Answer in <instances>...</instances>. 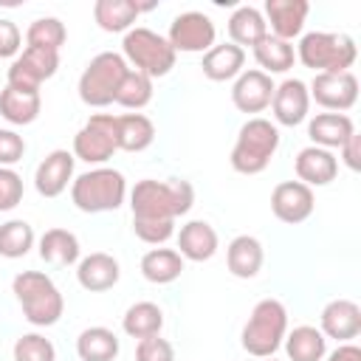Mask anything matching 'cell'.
Listing matches in <instances>:
<instances>
[{"mask_svg":"<svg viewBox=\"0 0 361 361\" xmlns=\"http://www.w3.org/2000/svg\"><path fill=\"white\" fill-rule=\"evenodd\" d=\"M195 203V189L183 178L152 180L144 178L130 192L133 217H155V220H178Z\"/></svg>","mask_w":361,"mask_h":361,"instance_id":"1","label":"cell"},{"mask_svg":"<svg viewBox=\"0 0 361 361\" xmlns=\"http://www.w3.org/2000/svg\"><path fill=\"white\" fill-rule=\"evenodd\" d=\"M11 293L17 296L23 316L34 327H51L62 319L65 299L54 279L42 271H23L11 279Z\"/></svg>","mask_w":361,"mask_h":361,"instance_id":"2","label":"cell"},{"mask_svg":"<svg viewBox=\"0 0 361 361\" xmlns=\"http://www.w3.org/2000/svg\"><path fill=\"white\" fill-rule=\"evenodd\" d=\"M127 197V180L113 166H96L73 178L71 183V200L85 214H102L116 212Z\"/></svg>","mask_w":361,"mask_h":361,"instance_id":"3","label":"cell"},{"mask_svg":"<svg viewBox=\"0 0 361 361\" xmlns=\"http://www.w3.org/2000/svg\"><path fill=\"white\" fill-rule=\"evenodd\" d=\"M276 149H279L276 124L262 116H254L240 127L228 161H231V169L240 175H259L271 164Z\"/></svg>","mask_w":361,"mask_h":361,"instance_id":"4","label":"cell"},{"mask_svg":"<svg viewBox=\"0 0 361 361\" xmlns=\"http://www.w3.org/2000/svg\"><path fill=\"white\" fill-rule=\"evenodd\" d=\"M358 56L355 39L350 34L310 31L296 45V59L316 73H344Z\"/></svg>","mask_w":361,"mask_h":361,"instance_id":"5","label":"cell"},{"mask_svg":"<svg viewBox=\"0 0 361 361\" xmlns=\"http://www.w3.org/2000/svg\"><path fill=\"white\" fill-rule=\"evenodd\" d=\"M288 333V310L279 299H262L254 305L243 327V350L254 358H271Z\"/></svg>","mask_w":361,"mask_h":361,"instance_id":"6","label":"cell"},{"mask_svg":"<svg viewBox=\"0 0 361 361\" xmlns=\"http://www.w3.org/2000/svg\"><path fill=\"white\" fill-rule=\"evenodd\" d=\"M121 56H124V62L133 65V71H141L149 79H158V76H166L175 68L178 54L172 51L166 37L155 34L152 28L135 25L121 39Z\"/></svg>","mask_w":361,"mask_h":361,"instance_id":"7","label":"cell"},{"mask_svg":"<svg viewBox=\"0 0 361 361\" xmlns=\"http://www.w3.org/2000/svg\"><path fill=\"white\" fill-rule=\"evenodd\" d=\"M130 71V65L124 62L121 54L116 51H102L96 54L87 68L79 76V99L87 107H107L116 102V90L124 79V73Z\"/></svg>","mask_w":361,"mask_h":361,"instance_id":"8","label":"cell"},{"mask_svg":"<svg viewBox=\"0 0 361 361\" xmlns=\"http://www.w3.org/2000/svg\"><path fill=\"white\" fill-rule=\"evenodd\" d=\"M116 116L113 113H93L85 127L73 135V158L85 164H107L116 152Z\"/></svg>","mask_w":361,"mask_h":361,"instance_id":"9","label":"cell"},{"mask_svg":"<svg viewBox=\"0 0 361 361\" xmlns=\"http://www.w3.org/2000/svg\"><path fill=\"white\" fill-rule=\"evenodd\" d=\"M217 28L212 23L209 14L203 11H180L172 23H169V34L166 42L172 45V51L178 54H206L214 45Z\"/></svg>","mask_w":361,"mask_h":361,"instance_id":"10","label":"cell"},{"mask_svg":"<svg viewBox=\"0 0 361 361\" xmlns=\"http://www.w3.org/2000/svg\"><path fill=\"white\" fill-rule=\"evenodd\" d=\"M59 68V54L56 51H45V48H23V54H17V59L8 65L6 73V85L17 87V90H39V85L45 79H51Z\"/></svg>","mask_w":361,"mask_h":361,"instance_id":"11","label":"cell"},{"mask_svg":"<svg viewBox=\"0 0 361 361\" xmlns=\"http://www.w3.org/2000/svg\"><path fill=\"white\" fill-rule=\"evenodd\" d=\"M310 99L322 104L330 113H344L358 102V79L353 71L344 73H316L313 82L307 85Z\"/></svg>","mask_w":361,"mask_h":361,"instance_id":"12","label":"cell"},{"mask_svg":"<svg viewBox=\"0 0 361 361\" xmlns=\"http://www.w3.org/2000/svg\"><path fill=\"white\" fill-rule=\"evenodd\" d=\"M313 209H316L313 189L305 186L302 180H282L271 192V212L279 223L299 226L313 214Z\"/></svg>","mask_w":361,"mask_h":361,"instance_id":"13","label":"cell"},{"mask_svg":"<svg viewBox=\"0 0 361 361\" xmlns=\"http://www.w3.org/2000/svg\"><path fill=\"white\" fill-rule=\"evenodd\" d=\"M271 110H274V118L276 124L282 127H296L307 118V110H310V93H307V85L302 79H285L274 87V96H271Z\"/></svg>","mask_w":361,"mask_h":361,"instance_id":"14","label":"cell"},{"mask_svg":"<svg viewBox=\"0 0 361 361\" xmlns=\"http://www.w3.org/2000/svg\"><path fill=\"white\" fill-rule=\"evenodd\" d=\"M73 164H76L73 152H68V149H51L39 161V166L34 172L37 192L42 197H59L73 183Z\"/></svg>","mask_w":361,"mask_h":361,"instance_id":"15","label":"cell"},{"mask_svg":"<svg viewBox=\"0 0 361 361\" xmlns=\"http://www.w3.org/2000/svg\"><path fill=\"white\" fill-rule=\"evenodd\" d=\"M274 79L262 71H243L231 85V102L240 113H262L271 107L274 96Z\"/></svg>","mask_w":361,"mask_h":361,"instance_id":"16","label":"cell"},{"mask_svg":"<svg viewBox=\"0 0 361 361\" xmlns=\"http://www.w3.org/2000/svg\"><path fill=\"white\" fill-rule=\"evenodd\" d=\"M307 14H310L307 0H265V11H262L265 25H271V34L285 42L302 34Z\"/></svg>","mask_w":361,"mask_h":361,"instance_id":"17","label":"cell"},{"mask_svg":"<svg viewBox=\"0 0 361 361\" xmlns=\"http://www.w3.org/2000/svg\"><path fill=\"white\" fill-rule=\"evenodd\" d=\"M319 322H322L319 330L324 338H336L347 344L361 333V307L353 299H333L324 305Z\"/></svg>","mask_w":361,"mask_h":361,"instance_id":"18","label":"cell"},{"mask_svg":"<svg viewBox=\"0 0 361 361\" xmlns=\"http://www.w3.org/2000/svg\"><path fill=\"white\" fill-rule=\"evenodd\" d=\"M293 172L296 178L305 183V186H327L336 180L338 175V158L330 152V149H322V147H305L296 152L293 158Z\"/></svg>","mask_w":361,"mask_h":361,"instance_id":"19","label":"cell"},{"mask_svg":"<svg viewBox=\"0 0 361 361\" xmlns=\"http://www.w3.org/2000/svg\"><path fill=\"white\" fill-rule=\"evenodd\" d=\"M121 276V268H118V259L113 254H104V251H93L87 257L79 259L76 265V282L90 290V293H102V290H110Z\"/></svg>","mask_w":361,"mask_h":361,"instance_id":"20","label":"cell"},{"mask_svg":"<svg viewBox=\"0 0 361 361\" xmlns=\"http://www.w3.org/2000/svg\"><path fill=\"white\" fill-rule=\"evenodd\" d=\"M355 133V124L347 113H316L307 121V135L313 147L322 149H341V144Z\"/></svg>","mask_w":361,"mask_h":361,"instance_id":"21","label":"cell"},{"mask_svg":"<svg viewBox=\"0 0 361 361\" xmlns=\"http://www.w3.org/2000/svg\"><path fill=\"white\" fill-rule=\"evenodd\" d=\"M155 8V3L149 6H138L133 0H96L93 3V20L102 31L110 34H127L133 28V23L138 20L141 11Z\"/></svg>","mask_w":361,"mask_h":361,"instance_id":"22","label":"cell"},{"mask_svg":"<svg viewBox=\"0 0 361 361\" xmlns=\"http://www.w3.org/2000/svg\"><path fill=\"white\" fill-rule=\"evenodd\" d=\"M178 254L192 262H206L217 254V231L206 220H189L178 231Z\"/></svg>","mask_w":361,"mask_h":361,"instance_id":"23","label":"cell"},{"mask_svg":"<svg viewBox=\"0 0 361 361\" xmlns=\"http://www.w3.org/2000/svg\"><path fill=\"white\" fill-rule=\"evenodd\" d=\"M262 259H265V251H262V243L251 234H237L228 248H226V268L231 271V276L237 279H251L259 274L262 268Z\"/></svg>","mask_w":361,"mask_h":361,"instance_id":"24","label":"cell"},{"mask_svg":"<svg viewBox=\"0 0 361 361\" xmlns=\"http://www.w3.org/2000/svg\"><path fill=\"white\" fill-rule=\"evenodd\" d=\"M243 65H245V51L234 42H223V45H212L206 54H203V76L212 79V82H228V79H237L243 73Z\"/></svg>","mask_w":361,"mask_h":361,"instance_id":"25","label":"cell"},{"mask_svg":"<svg viewBox=\"0 0 361 361\" xmlns=\"http://www.w3.org/2000/svg\"><path fill=\"white\" fill-rule=\"evenodd\" d=\"M42 110V99H39V90H17L11 85H6L0 90V116L8 121V124H34L37 116Z\"/></svg>","mask_w":361,"mask_h":361,"instance_id":"26","label":"cell"},{"mask_svg":"<svg viewBox=\"0 0 361 361\" xmlns=\"http://www.w3.org/2000/svg\"><path fill=\"white\" fill-rule=\"evenodd\" d=\"M155 141V124L144 113L116 116V147L124 152H141Z\"/></svg>","mask_w":361,"mask_h":361,"instance_id":"27","label":"cell"},{"mask_svg":"<svg viewBox=\"0 0 361 361\" xmlns=\"http://www.w3.org/2000/svg\"><path fill=\"white\" fill-rule=\"evenodd\" d=\"M285 353L288 361H322L327 355V338L313 324H299L285 333Z\"/></svg>","mask_w":361,"mask_h":361,"instance_id":"28","label":"cell"},{"mask_svg":"<svg viewBox=\"0 0 361 361\" xmlns=\"http://www.w3.org/2000/svg\"><path fill=\"white\" fill-rule=\"evenodd\" d=\"M183 274V257L175 248H149L141 257V276L152 285H169Z\"/></svg>","mask_w":361,"mask_h":361,"instance_id":"29","label":"cell"},{"mask_svg":"<svg viewBox=\"0 0 361 361\" xmlns=\"http://www.w3.org/2000/svg\"><path fill=\"white\" fill-rule=\"evenodd\" d=\"M268 34V25H265V17L259 8L254 6H237L228 17V37L234 45H257L262 37Z\"/></svg>","mask_w":361,"mask_h":361,"instance_id":"30","label":"cell"},{"mask_svg":"<svg viewBox=\"0 0 361 361\" xmlns=\"http://www.w3.org/2000/svg\"><path fill=\"white\" fill-rule=\"evenodd\" d=\"M251 51H254L257 65H259L262 73H268V76H271V73H285V71H290L293 62H296L293 45L285 42V39H279V37H274V34H265Z\"/></svg>","mask_w":361,"mask_h":361,"instance_id":"31","label":"cell"},{"mask_svg":"<svg viewBox=\"0 0 361 361\" xmlns=\"http://www.w3.org/2000/svg\"><path fill=\"white\" fill-rule=\"evenodd\" d=\"M79 237L68 228H48L39 237V257L51 265H73L79 262Z\"/></svg>","mask_w":361,"mask_h":361,"instance_id":"32","label":"cell"},{"mask_svg":"<svg viewBox=\"0 0 361 361\" xmlns=\"http://www.w3.org/2000/svg\"><path fill=\"white\" fill-rule=\"evenodd\" d=\"M164 327V310L155 305V302H135L127 307L124 319H121V330L130 336V338H149V336H158Z\"/></svg>","mask_w":361,"mask_h":361,"instance_id":"33","label":"cell"},{"mask_svg":"<svg viewBox=\"0 0 361 361\" xmlns=\"http://www.w3.org/2000/svg\"><path fill=\"white\" fill-rule=\"evenodd\" d=\"M79 361H116L118 355V336L107 327H87L76 338Z\"/></svg>","mask_w":361,"mask_h":361,"instance_id":"34","label":"cell"},{"mask_svg":"<svg viewBox=\"0 0 361 361\" xmlns=\"http://www.w3.org/2000/svg\"><path fill=\"white\" fill-rule=\"evenodd\" d=\"M65 39H68V31L59 17H37L25 28V48H45V51L59 54Z\"/></svg>","mask_w":361,"mask_h":361,"instance_id":"35","label":"cell"},{"mask_svg":"<svg viewBox=\"0 0 361 361\" xmlns=\"http://www.w3.org/2000/svg\"><path fill=\"white\" fill-rule=\"evenodd\" d=\"M152 102V79L141 71H127L118 90H116V104L127 107V110H141Z\"/></svg>","mask_w":361,"mask_h":361,"instance_id":"36","label":"cell"},{"mask_svg":"<svg viewBox=\"0 0 361 361\" xmlns=\"http://www.w3.org/2000/svg\"><path fill=\"white\" fill-rule=\"evenodd\" d=\"M34 248V228L25 220H6L0 226V257L20 259Z\"/></svg>","mask_w":361,"mask_h":361,"instance_id":"37","label":"cell"},{"mask_svg":"<svg viewBox=\"0 0 361 361\" xmlns=\"http://www.w3.org/2000/svg\"><path fill=\"white\" fill-rule=\"evenodd\" d=\"M14 361H56V350L51 344V338L39 336V333H25L14 341L11 350Z\"/></svg>","mask_w":361,"mask_h":361,"instance_id":"38","label":"cell"},{"mask_svg":"<svg viewBox=\"0 0 361 361\" xmlns=\"http://www.w3.org/2000/svg\"><path fill=\"white\" fill-rule=\"evenodd\" d=\"M133 231L147 245H164L175 234V220H155V217H133Z\"/></svg>","mask_w":361,"mask_h":361,"instance_id":"39","label":"cell"},{"mask_svg":"<svg viewBox=\"0 0 361 361\" xmlns=\"http://www.w3.org/2000/svg\"><path fill=\"white\" fill-rule=\"evenodd\" d=\"M135 361H175V347L158 336H149V338H141L135 344Z\"/></svg>","mask_w":361,"mask_h":361,"instance_id":"40","label":"cell"},{"mask_svg":"<svg viewBox=\"0 0 361 361\" xmlns=\"http://www.w3.org/2000/svg\"><path fill=\"white\" fill-rule=\"evenodd\" d=\"M20 200H23V178L14 169L0 166V212H11Z\"/></svg>","mask_w":361,"mask_h":361,"instance_id":"41","label":"cell"},{"mask_svg":"<svg viewBox=\"0 0 361 361\" xmlns=\"http://www.w3.org/2000/svg\"><path fill=\"white\" fill-rule=\"evenodd\" d=\"M25 155V138L14 130H0V166H14Z\"/></svg>","mask_w":361,"mask_h":361,"instance_id":"42","label":"cell"},{"mask_svg":"<svg viewBox=\"0 0 361 361\" xmlns=\"http://www.w3.org/2000/svg\"><path fill=\"white\" fill-rule=\"evenodd\" d=\"M20 48H23V31L17 28L14 20L0 17V59H8V56L17 59Z\"/></svg>","mask_w":361,"mask_h":361,"instance_id":"43","label":"cell"},{"mask_svg":"<svg viewBox=\"0 0 361 361\" xmlns=\"http://www.w3.org/2000/svg\"><path fill=\"white\" fill-rule=\"evenodd\" d=\"M338 152H341V161H344V164H347V166H350L353 172H358V169H361V149H358V133H353V135H350V138H347V141L341 144V149H338Z\"/></svg>","mask_w":361,"mask_h":361,"instance_id":"44","label":"cell"},{"mask_svg":"<svg viewBox=\"0 0 361 361\" xmlns=\"http://www.w3.org/2000/svg\"><path fill=\"white\" fill-rule=\"evenodd\" d=\"M327 361H361V350L347 341V344H338V347L327 355Z\"/></svg>","mask_w":361,"mask_h":361,"instance_id":"45","label":"cell"},{"mask_svg":"<svg viewBox=\"0 0 361 361\" xmlns=\"http://www.w3.org/2000/svg\"><path fill=\"white\" fill-rule=\"evenodd\" d=\"M262 361H279V358H274V355H271V358H262Z\"/></svg>","mask_w":361,"mask_h":361,"instance_id":"46","label":"cell"}]
</instances>
